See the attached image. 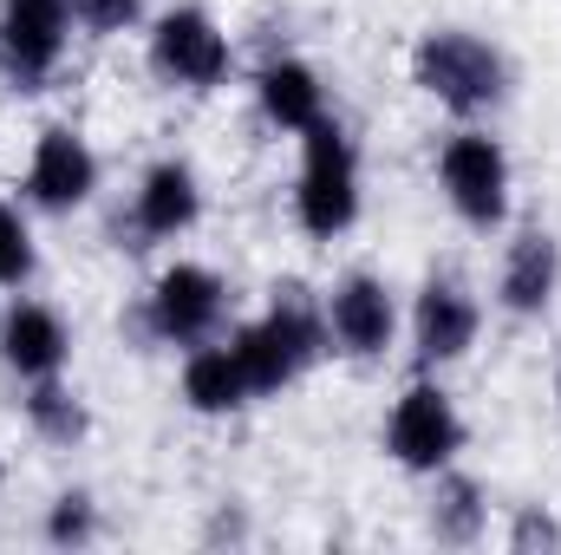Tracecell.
<instances>
[{"label": "cell", "instance_id": "obj_21", "mask_svg": "<svg viewBox=\"0 0 561 555\" xmlns=\"http://www.w3.org/2000/svg\"><path fill=\"white\" fill-rule=\"evenodd\" d=\"M72 20L85 39H125L144 26V0H72Z\"/></svg>", "mask_w": 561, "mask_h": 555}, {"label": "cell", "instance_id": "obj_5", "mask_svg": "<svg viewBox=\"0 0 561 555\" xmlns=\"http://www.w3.org/2000/svg\"><path fill=\"white\" fill-rule=\"evenodd\" d=\"M222 320H229V281L216 275L209 262H170L144 287L131 327L144 340H157V347H183L190 353V347L216 340Z\"/></svg>", "mask_w": 561, "mask_h": 555}, {"label": "cell", "instance_id": "obj_2", "mask_svg": "<svg viewBox=\"0 0 561 555\" xmlns=\"http://www.w3.org/2000/svg\"><path fill=\"white\" fill-rule=\"evenodd\" d=\"M412 86L450 118L477 125L510 99V59H503V46H490L470 26H431L412 46Z\"/></svg>", "mask_w": 561, "mask_h": 555}, {"label": "cell", "instance_id": "obj_23", "mask_svg": "<svg viewBox=\"0 0 561 555\" xmlns=\"http://www.w3.org/2000/svg\"><path fill=\"white\" fill-rule=\"evenodd\" d=\"M556 412H561V366H556Z\"/></svg>", "mask_w": 561, "mask_h": 555}, {"label": "cell", "instance_id": "obj_13", "mask_svg": "<svg viewBox=\"0 0 561 555\" xmlns=\"http://www.w3.org/2000/svg\"><path fill=\"white\" fill-rule=\"evenodd\" d=\"M66 360H72V327H66V314H59L53 301L13 294V301L0 307V366H7L20 386H33V380L66 373Z\"/></svg>", "mask_w": 561, "mask_h": 555}, {"label": "cell", "instance_id": "obj_8", "mask_svg": "<svg viewBox=\"0 0 561 555\" xmlns=\"http://www.w3.org/2000/svg\"><path fill=\"white\" fill-rule=\"evenodd\" d=\"M457 451H463V412H457V399L437 380H412L392 399V412H386V457L399 471H412V477H431V471L457 464Z\"/></svg>", "mask_w": 561, "mask_h": 555}, {"label": "cell", "instance_id": "obj_12", "mask_svg": "<svg viewBox=\"0 0 561 555\" xmlns=\"http://www.w3.org/2000/svg\"><path fill=\"white\" fill-rule=\"evenodd\" d=\"M203 223V177L190 157H157L131 190V249L150 242H183L190 229Z\"/></svg>", "mask_w": 561, "mask_h": 555}, {"label": "cell", "instance_id": "obj_3", "mask_svg": "<svg viewBox=\"0 0 561 555\" xmlns=\"http://www.w3.org/2000/svg\"><path fill=\"white\" fill-rule=\"evenodd\" d=\"M359 144L327 112L300 132V177H294V223L313 242H340L359 223Z\"/></svg>", "mask_w": 561, "mask_h": 555}, {"label": "cell", "instance_id": "obj_11", "mask_svg": "<svg viewBox=\"0 0 561 555\" xmlns=\"http://www.w3.org/2000/svg\"><path fill=\"white\" fill-rule=\"evenodd\" d=\"M405 327H412V353H419L424 373L457 366V360H470V347L483 333V301L457 275H431L412 294V320Z\"/></svg>", "mask_w": 561, "mask_h": 555}, {"label": "cell", "instance_id": "obj_20", "mask_svg": "<svg viewBox=\"0 0 561 555\" xmlns=\"http://www.w3.org/2000/svg\"><path fill=\"white\" fill-rule=\"evenodd\" d=\"M39 269V242L26 229V216L13 203H0V294H20Z\"/></svg>", "mask_w": 561, "mask_h": 555}, {"label": "cell", "instance_id": "obj_19", "mask_svg": "<svg viewBox=\"0 0 561 555\" xmlns=\"http://www.w3.org/2000/svg\"><path fill=\"white\" fill-rule=\"evenodd\" d=\"M99 530H105V517H99V497L92 490H59L46 503V543L53 550H92Z\"/></svg>", "mask_w": 561, "mask_h": 555}, {"label": "cell", "instance_id": "obj_18", "mask_svg": "<svg viewBox=\"0 0 561 555\" xmlns=\"http://www.w3.org/2000/svg\"><path fill=\"white\" fill-rule=\"evenodd\" d=\"M26 424H33V438L53 444V451H72V444L92 438V412H85V399L66 386V373L26 386Z\"/></svg>", "mask_w": 561, "mask_h": 555}, {"label": "cell", "instance_id": "obj_7", "mask_svg": "<svg viewBox=\"0 0 561 555\" xmlns=\"http://www.w3.org/2000/svg\"><path fill=\"white\" fill-rule=\"evenodd\" d=\"M72 0H0V79L13 92H46L72 46Z\"/></svg>", "mask_w": 561, "mask_h": 555}, {"label": "cell", "instance_id": "obj_17", "mask_svg": "<svg viewBox=\"0 0 561 555\" xmlns=\"http://www.w3.org/2000/svg\"><path fill=\"white\" fill-rule=\"evenodd\" d=\"M176 386H183V406H190L196 418H229V412H242V406L255 399L249 380H242V366H236V353H229V340L190 347Z\"/></svg>", "mask_w": 561, "mask_h": 555}, {"label": "cell", "instance_id": "obj_10", "mask_svg": "<svg viewBox=\"0 0 561 555\" xmlns=\"http://www.w3.org/2000/svg\"><path fill=\"white\" fill-rule=\"evenodd\" d=\"M99 150L79 138L72 125H46L33 138V157H26V177H20V196L46 216H72L99 196Z\"/></svg>", "mask_w": 561, "mask_h": 555}, {"label": "cell", "instance_id": "obj_9", "mask_svg": "<svg viewBox=\"0 0 561 555\" xmlns=\"http://www.w3.org/2000/svg\"><path fill=\"white\" fill-rule=\"evenodd\" d=\"M320 307H327L333 353H346V360H386L399 347V294L379 275H366V269L340 275L320 294Z\"/></svg>", "mask_w": 561, "mask_h": 555}, {"label": "cell", "instance_id": "obj_14", "mask_svg": "<svg viewBox=\"0 0 561 555\" xmlns=\"http://www.w3.org/2000/svg\"><path fill=\"white\" fill-rule=\"evenodd\" d=\"M561 294V242L549 229H516L496 262V307L510 320H542Z\"/></svg>", "mask_w": 561, "mask_h": 555}, {"label": "cell", "instance_id": "obj_15", "mask_svg": "<svg viewBox=\"0 0 561 555\" xmlns=\"http://www.w3.org/2000/svg\"><path fill=\"white\" fill-rule=\"evenodd\" d=\"M255 105H262V118H268L275 132L300 138L307 125L327 118V79H320L307 59H268V66L255 72Z\"/></svg>", "mask_w": 561, "mask_h": 555}, {"label": "cell", "instance_id": "obj_6", "mask_svg": "<svg viewBox=\"0 0 561 555\" xmlns=\"http://www.w3.org/2000/svg\"><path fill=\"white\" fill-rule=\"evenodd\" d=\"M144 59L170 92H216L236 72V39L203 7H163L144 33Z\"/></svg>", "mask_w": 561, "mask_h": 555}, {"label": "cell", "instance_id": "obj_1", "mask_svg": "<svg viewBox=\"0 0 561 555\" xmlns=\"http://www.w3.org/2000/svg\"><path fill=\"white\" fill-rule=\"evenodd\" d=\"M229 353H236V366H242V380H249L255 399L287 393L300 373H313V366L333 353L320 294H307L300 281H280L275 301H268L255 320L229 327Z\"/></svg>", "mask_w": 561, "mask_h": 555}, {"label": "cell", "instance_id": "obj_4", "mask_svg": "<svg viewBox=\"0 0 561 555\" xmlns=\"http://www.w3.org/2000/svg\"><path fill=\"white\" fill-rule=\"evenodd\" d=\"M437 190H444V203L463 229L496 236L510 223V203H516V170H510L503 138H490L483 125L450 132L437 144Z\"/></svg>", "mask_w": 561, "mask_h": 555}, {"label": "cell", "instance_id": "obj_22", "mask_svg": "<svg viewBox=\"0 0 561 555\" xmlns=\"http://www.w3.org/2000/svg\"><path fill=\"white\" fill-rule=\"evenodd\" d=\"M510 550H516V555L561 550V523H556V510H542V503H523V510L510 517Z\"/></svg>", "mask_w": 561, "mask_h": 555}, {"label": "cell", "instance_id": "obj_24", "mask_svg": "<svg viewBox=\"0 0 561 555\" xmlns=\"http://www.w3.org/2000/svg\"><path fill=\"white\" fill-rule=\"evenodd\" d=\"M0 484H7V457H0Z\"/></svg>", "mask_w": 561, "mask_h": 555}, {"label": "cell", "instance_id": "obj_16", "mask_svg": "<svg viewBox=\"0 0 561 555\" xmlns=\"http://www.w3.org/2000/svg\"><path fill=\"white\" fill-rule=\"evenodd\" d=\"M424 530H431L444 550H470V543H483V530H490V490H483L470 471H457V464L431 471Z\"/></svg>", "mask_w": 561, "mask_h": 555}]
</instances>
